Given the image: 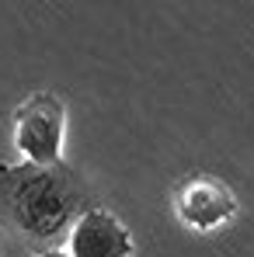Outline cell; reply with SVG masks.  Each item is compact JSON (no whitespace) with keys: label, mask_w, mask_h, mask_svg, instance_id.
Returning a JSON list of instances; mask_svg holds the SVG:
<instances>
[{"label":"cell","mask_w":254,"mask_h":257,"mask_svg":"<svg viewBox=\"0 0 254 257\" xmlns=\"http://www.w3.org/2000/svg\"><path fill=\"white\" fill-rule=\"evenodd\" d=\"M0 174L7 184L11 219L28 240H56L87 209L77 174L63 164L56 167L18 164V167H0Z\"/></svg>","instance_id":"obj_1"},{"label":"cell","mask_w":254,"mask_h":257,"mask_svg":"<svg viewBox=\"0 0 254 257\" xmlns=\"http://www.w3.org/2000/svg\"><path fill=\"white\" fill-rule=\"evenodd\" d=\"M63 143H66V104L49 90L28 94L14 108V150L21 153V164L32 167L63 164Z\"/></svg>","instance_id":"obj_2"},{"label":"cell","mask_w":254,"mask_h":257,"mask_svg":"<svg viewBox=\"0 0 254 257\" xmlns=\"http://www.w3.org/2000/svg\"><path fill=\"white\" fill-rule=\"evenodd\" d=\"M240 209L233 188L212 174H195L188 177L178 191H174V215L185 229L192 233H216L223 226L233 222V215Z\"/></svg>","instance_id":"obj_3"},{"label":"cell","mask_w":254,"mask_h":257,"mask_svg":"<svg viewBox=\"0 0 254 257\" xmlns=\"http://www.w3.org/2000/svg\"><path fill=\"white\" fill-rule=\"evenodd\" d=\"M136 243L126 222L101 205H87L66 229V254L70 257H132Z\"/></svg>","instance_id":"obj_4"},{"label":"cell","mask_w":254,"mask_h":257,"mask_svg":"<svg viewBox=\"0 0 254 257\" xmlns=\"http://www.w3.org/2000/svg\"><path fill=\"white\" fill-rule=\"evenodd\" d=\"M35 257H70L66 250H42V254H35Z\"/></svg>","instance_id":"obj_5"}]
</instances>
